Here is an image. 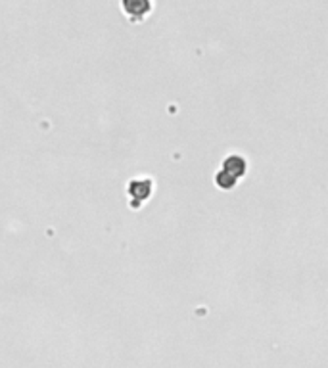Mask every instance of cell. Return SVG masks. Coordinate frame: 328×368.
<instances>
[{"label": "cell", "instance_id": "1", "mask_svg": "<svg viewBox=\"0 0 328 368\" xmlns=\"http://www.w3.org/2000/svg\"><path fill=\"white\" fill-rule=\"evenodd\" d=\"M248 171V161L240 154H231L225 157V161L219 167V173L215 174V183L223 190H231L236 186L242 176Z\"/></svg>", "mask_w": 328, "mask_h": 368}, {"label": "cell", "instance_id": "2", "mask_svg": "<svg viewBox=\"0 0 328 368\" xmlns=\"http://www.w3.org/2000/svg\"><path fill=\"white\" fill-rule=\"evenodd\" d=\"M152 190H154V183L148 176H138V179L129 181V184H127V194L133 200L131 202L133 207H140L144 204L146 200L152 196Z\"/></svg>", "mask_w": 328, "mask_h": 368}, {"label": "cell", "instance_id": "3", "mask_svg": "<svg viewBox=\"0 0 328 368\" xmlns=\"http://www.w3.org/2000/svg\"><path fill=\"white\" fill-rule=\"evenodd\" d=\"M150 2H123V10L125 14L131 18V20H135V18H144L146 14L150 12Z\"/></svg>", "mask_w": 328, "mask_h": 368}]
</instances>
